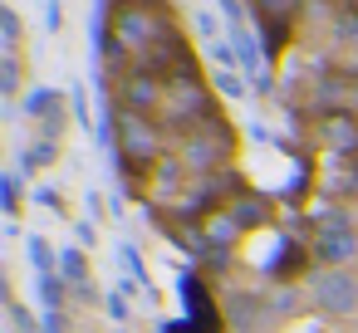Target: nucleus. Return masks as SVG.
<instances>
[{
	"instance_id": "nucleus-5",
	"label": "nucleus",
	"mask_w": 358,
	"mask_h": 333,
	"mask_svg": "<svg viewBox=\"0 0 358 333\" xmlns=\"http://www.w3.org/2000/svg\"><path fill=\"white\" fill-rule=\"evenodd\" d=\"M314 304H319L329 318H343V313L358 309V284H353L343 269H329V274L314 279Z\"/></svg>"
},
{
	"instance_id": "nucleus-34",
	"label": "nucleus",
	"mask_w": 358,
	"mask_h": 333,
	"mask_svg": "<svg viewBox=\"0 0 358 333\" xmlns=\"http://www.w3.org/2000/svg\"><path fill=\"white\" fill-rule=\"evenodd\" d=\"M221 10H226L231 30H245V25H241V20H245V10H241V0H221Z\"/></svg>"
},
{
	"instance_id": "nucleus-14",
	"label": "nucleus",
	"mask_w": 358,
	"mask_h": 333,
	"mask_svg": "<svg viewBox=\"0 0 358 333\" xmlns=\"http://www.w3.org/2000/svg\"><path fill=\"white\" fill-rule=\"evenodd\" d=\"M20 108H25L30 118H40V123H50V118H59V113H64V94H55V89H30Z\"/></svg>"
},
{
	"instance_id": "nucleus-29",
	"label": "nucleus",
	"mask_w": 358,
	"mask_h": 333,
	"mask_svg": "<svg viewBox=\"0 0 358 333\" xmlns=\"http://www.w3.org/2000/svg\"><path fill=\"white\" fill-rule=\"evenodd\" d=\"M30 201H35V206H45V211H59V206H64V196H59L55 186H35V196H30Z\"/></svg>"
},
{
	"instance_id": "nucleus-19",
	"label": "nucleus",
	"mask_w": 358,
	"mask_h": 333,
	"mask_svg": "<svg viewBox=\"0 0 358 333\" xmlns=\"http://www.w3.org/2000/svg\"><path fill=\"white\" fill-rule=\"evenodd\" d=\"M231 45H236V59H241V74H265L260 64H265V54L255 50V40L245 35V30H231Z\"/></svg>"
},
{
	"instance_id": "nucleus-7",
	"label": "nucleus",
	"mask_w": 358,
	"mask_h": 333,
	"mask_svg": "<svg viewBox=\"0 0 358 333\" xmlns=\"http://www.w3.org/2000/svg\"><path fill=\"white\" fill-rule=\"evenodd\" d=\"M348 103H358V79L348 74H324L314 89V108L319 113H348Z\"/></svg>"
},
{
	"instance_id": "nucleus-39",
	"label": "nucleus",
	"mask_w": 358,
	"mask_h": 333,
	"mask_svg": "<svg viewBox=\"0 0 358 333\" xmlns=\"http://www.w3.org/2000/svg\"><path fill=\"white\" fill-rule=\"evenodd\" d=\"M103 6H108V10H113V6H118V10H128V6H143V0H103Z\"/></svg>"
},
{
	"instance_id": "nucleus-35",
	"label": "nucleus",
	"mask_w": 358,
	"mask_h": 333,
	"mask_svg": "<svg viewBox=\"0 0 358 333\" xmlns=\"http://www.w3.org/2000/svg\"><path fill=\"white\" fill-rule=\"evenodd\" d=\"M59 20H64V15H59V0H45V30H50V35L59 30Z\"/></svg>"
},
{
	"instance_id": "nucleus-9",
	"label": "nucleus",
	"mask_w": 358,
	"mask_h": 333,
	"mask_svg": "<svg viewBox=\"0 0 358 333\" xmlns=\"http://www.w3.org/2000/svg\"><path fill=\"white\" fill-rule=\"evenodd\" d=\"M319 196L324 201H343V196H358V157L343 162V157H329L324 177H319Z\"/></svg>"
},
{
	"instance_id": "nucleus-2",
	"label": "nucleus",
	"mask_w": 358,
	"mask_h": 333,
	"mask_svg": "<svg viewBox=\"0 0 358 333\" xmlns=\"http://www.w3.org/2000/svg\"><path fill=\"white\" fill-rule=\"evenodd\" d=\"M113 152L128 162V177L152 172L162 162V128H157V118H143V113H123L118 108V147Z\"/></svg>"
},
{
	"instance_id": "nucleus-6",
	"label": "nucleus",
	"mask_w": 358,
	"mask_h": 333,
	"mask_svg": "<svg viewBox=\"0 0 358 333\" xmlns=\"http://www.w3.org/2000/svg\"><path fill=\"white\" fill-rule=\"evenodd\" d=\"M319 142L329 147V157H358V123H353V113H324L319 118Z\"/></svg>"
},
{
	"instance_id": "nucleus-25",
	"label": "nucleus",
	"mask_w": 358,
	"mask_h": 333,
	"mask_svg": "<svg viewBox=\"0 0 358 333\" xmlns=\"http://www.w3.org/2000/svg\"><path fill=\"white\" fill-rule=\"evenodd\" d=\"M245 84H250V79H245L241 69H221V74H216V89H221L226 98H245Z\"/></svg>"
},
{
	"instance_id": "nucleus-30",
	"label": "nucleus",
	"mask_w": 358,
	"mask_h": 333,
	"mask_svg": "<svg viewBox=\"0 0 358 333\" xmlns=\"http://www.w3.org/2000/svg\"><path fill=\"white\" fill-rule=\"evenodd\" d=\"M40 333H69V313H40Z\"/></svg>"
},
{
	"instance_id": "nucleus-20",
	"label": "nucleus",
	"mask_w": 358,
	"mask_h": 333,
	"mask_svg": "<svg viewBox=\"0 0 358 333\" xmlns=\"http://www.w3.org/2000/svg\"><path fill=\"white\" fill-rule=\"evenodd\" d=\"M25 255H30L35 274H59V255L50 250V240H45V235H30V240H25Z\"/></svg>"
},
{
	"instance_id": "nucleus-16",
	"label": "nucleus",
	"mask_w": 358,
	"mask_h": 333,
	"mask_svg": "<svg viewBox=\"0 0 358 333\" xmlns=\"http://www.w3.org/2000/svg\"><path fill=\"white\" fill-rule=\"evenodd\" d=\"M231 216H236L241 230H255V225L270 221V201L265 196H241V201H231Z\"/></svg>"
},
{
	"instance_id": "nucleus-23",
	"label": "nucleus",
	"mask_w": 358,
	"mask_h": 333,
	"mask_svg": "<svg viewBox=\"0 0 358 333\" xmlns=\"http://www.w3.org/2000/svg\"><path fill=\"white\" fill-rule=\"evenodd\" d=\"M0 211H6V221H15V211H20V172L0 177Z\"/></svg>"
},
{
	"instance_id": "nucleus-17",
	"label": "nucleus",
	"mask_w": 358,
	"mask_h": 333,
	"mask_svg": "<svg viewBox=\"0 0 358 333\" xmlns=\"http://www.w3.org/2000/svg\"><path fill=\"white\" fill-rule=\"evenodd\" d=\"M55 157H59V142H50V138L30 142V147L20 152V177H30V172H40V167H55Z\"/></svg>"
},
{
	"instance_id": "nucleus-31",
	"label": "nucleus",
	"mask_w": 358,
	"mask_h": 333,
	"mask_svg": "<svg viewBox=\"0 0 358 333\" xmlns=\"http://www.w3.org/2000/svg\"><path fill=\"white\" fill-rule=\"evenodd\" d=\"M211 59H216L221 69H241V59H236V50H231V45H211Z\"/></svg>"
},
{
	"instance_id": "nucleus-13",
	"label": "nucleus",
	"mask_w": 358,
	"mask_h": 333,
	"mask_svg": "<svg viewBox=\"0 0 358 333\" xmlns=\"http://www.w3.org/2000/svg\"><path fill=\"white\" fill-rule=\"evenodd\" d=\"M59 279H64L74 294H84V299L94 294V289H89V260H84V250H64V255H59Z\"/></svg>"
},
{
	"instance_id": "nucleus-36",
	"label": "nucleus",
	"mask_w": 358,
	"mask_h": 333,
	"mask_svg": "<svg viewBox=\"0 0 358 333\" xmlns=\"http://www.w3.org/2000/svg\"><path fill=\"white\" fill-rule=\"evenodd\" d=\"M108 313L123 323V318H128V299H123V294H108Z\"/></svg>"
},
{
	"instance_id": "nucleus-11",
	"label": "nucleus",
	"mask_w": 358,
	"mask_h": 333,
	"mask_svg": "<svg viewBox=\"0 0 358 333\" xmlns=\"http://www.w3.org/2000/svg\"><path fill=\"white\" fill-rule=\"evenodd\" d=\"M182 177H187V167H182V162H172V157H162V162L152 167V196L177 206V201L187 196V191H182Z\"/></svg>"
},
{
	"instance_id": "nucleus-26",
	"label": "nucleus",
	"mask_w": 358,
	"mask_h": 333,
	"mask_svg": "<svg viewBox=\"0 0 358 333\" xmlns=\"http://www.w3.org/2000/svg\"><path fill=\"white\" fill-rule=\"evenodd\" d=\"M6 318H10V333H40V318H30L15 299H6Z\"/></svg>"
},
{
	"instance_id": "nucleus-1",
	"label": "nucleus",
	"mask_w": 358,
	"mask_h": 333,
	"mask_svg": "<svg viewBox=\"0 0 358 333\" xmlns=\"http://www.w3.org/2000/svg\"><path fill=\"white\" fill-rule=\"evenodd\" d=\"M231 157H236V128H231L221 113H211V118L182 142V167H187L192 177H216V172H226Z\"/></svg>"
},
{
	"instance_id": "nucleus-32",
	"label": "nucleus",
	"mask_w": 358,
	"mask_h": 333,
	"mask_svg": "<svg viewBox=\"0 0 358 333\" xmlns=\"http://www.w3.org/2000/svg\"><path fill=\"white\" fill-rule=\"evenodd\" d=\"M123 265H128V274H133L138 284L148 279V269H143V260H138V250H133V245H123Z\"/></svg>"
},
{
	"instance_id": "nucleus-28",
	"label": "nucleus",
	"mask_w": 358,
	"mask_h": 333,
	"mask_svg": "<svg viewBox=\"0 0 358 333\" xmlns=\"http://www.w3.org/2000/svg\"><path fill=\"white\" fill-rule=\"evenodd\" d=\"M69 108H74V118H79L84 128L94 123V113H89V98H84V89H74V94H69ZM94 128H99V123H94Z\"/></svg>"
},
{
	"instance_id": "nucleus-3",
	"label": "nucleus",
	"mask_w": 358,
	"mask_h": 333,
	"mask_svg": "<svg viewBox=\"0 0 358 333\" xmlns=\"http://www.w3.org/2000/svg\"><path fill=\"white\" fill-rule=\"evenodd\" d=\"M211 94L206 84H167V103H162V123L172 138H192L206 118H211Z\"/></svg>"
},
{
	"instance_id": "nucleus-4",
	"label": "nucleus",
	"mask_w": 358,
	"mask_h": 333,
	"mask_svg": "<svg viewBox=\"0 0 358 333\" xmlns=\"http://www.w3.org/2000/svg\"><path fill=\"white\" fill-rule=\"evenodd\" d=\"M162 103H167V84H162V79H152V74H133V69L123 74V84H118V108H123V113L157 118Z\"/></svg>"
},
{
	"instance_id": "nucleus-22",
	"label": "nucleus",
	"mask_w": 358,
	"mask_h": 333,
	"mask_svg": "<svg viewBox=\"0 0 358 333\" xmlns=\"http://www.w3.org/2000/svg\"><path fill=\"white\" fill-rule=\"evenodd\" d=\"M0 50H6V59H15V50H20V15L10 6L0 10Z\"/></svg>"
},
{
	"instance_id": "nucleus-18",
	"label": "nucleus",
	"mask_w": 358,
	"mask_h": 333,
	"mask_svg": "<svg viewBox=\"0 0 358 333\" xmlns=\"http://www.w3.org/2000/svg\"><path fill=\"white\" fill-rule=\"evenodd\" d=\"M201 230H206V240H211V245H221V250H231V245H236V235H241V225H236L231 206H226V211H216Z\"/></svg>"
},
{
	"instance_id": "nucleus-27",
	"label": "nucleus",
	"mask_w": 358,
	"mask_h": 333,
	"mask_svg": "<svg viewBox=\"0 0 358 333\" xmlns=\"http://www.w3.org/2000/svg\"><path fill=\"white\" fill-rule=\"evenodd\" d=\"M20 89V59H0V94H15Z\"/></svg>"
},
{
	"instance_id": "nucleus-10",
	"label": "nucleus",
	"mask_w": 358,
	"mask_h": 333,
	"mask_svg": "<svg viewBox=\"0 0 358 333\" xmlns=\"http://www.w3.org/2000/svg\"><path fill=\"white\" fill-rule=\"evenodd\" d=\"M358 255V235H353V225H343V230H319L314 235V260H324V265H348Z\"/></svg>"
},
{
	"instance_id": "nucleus-37",
	"label": "nucleus",
	"mask_w": 358,
	"mask_h": 333,
	"mask_svg": "<svg viewBox=\"0 0 358 333\" xmlns=\"http://www.w3.org/2000/svg\"><path fill=\"white\" fill-rule=\"evenodd\" d=\"M74 235H79V245H94V221H79Z\"/></svg>"
},
{
	"instance_id": "nucleus-8",
	"label": "nucleus",
	"mask_w": 358,
	"mask_h": 333,
	"mask_svg": "<svg viewBox=\"0 0 358 333\" xmlns=\"http://www.w3.org/2000/svg\"><path fill=\"white\" fill-rule=\"evenodd\" d=\"M177 289H182V304H187V323H196V328L216 333V309H211V299H206L201 274H182V279H177Z\"/></svg>"
},
{
	"instance_id": "nucleus-12",
	"label": "nucleus",
	"mask_w": 358,
	"mask_h": 333,
	"mask_svg": "<svg viewBox=\"0 0 358 333\" xmlns=\"http://www.w3.org/2000/svg\"><path fill=\"white\" fill-rule=\"evenodd\" d=\"M260 318H275L265 299H250V294H236V299H231V328H236V333H255Z\"/></svg>"
},
{
	"instance_id": "nucleus-24",
	"label": "nucleus",
	"mask_w": 358,
	"mask_h": 333,
	"mask_svg": "<svg viewBox=\"0 0 358 333\" xmlns=\"http://www.w3.org/2000/svg\"><path fill=\"white\" fill-rule=\"evenodd\" d=\"M250 6L260 10V20H289L294 6H304V0H250Z\"/></svg>"
},
{
	"instance_id": "nucleus-15",
	"label": "nucleus",
	"mask_w": 358,
	"mask_h": 333,
	"mask_svg": "<svg viewBox=\"0 0 358 333\" xmlns=\"http://www.w3.org/2000/svg\"><path fill=\"white\" fill-rule=\"evenodd\" d=\"M285 45H289V20H260V54H265V64H275L285 54Z\"/></svg>"
},
{
	"instance_id": "nucleus-21",
	"label": "nucleus",
	"mask_w": 358,
	"mask_h": 333,
	"mask_svg": "<svg viewBox=\"0 0 358 333\" xmlns=\"http://www.w3.org/2000/svg\"><path fill=\"white\" fill-rule=\"evenodd\" d=\"M35 294H40L45 313H59V309H64V294H69V284H64L59 274H40V279H35Z\"/></svg>"
},
{
	"instance_id": "nucleus-38",
	"label": "nucleus",
	"mask_w": 358,
	"mask_h": 333,
	"mask_svg": "<svg viewBox=\"0 0 358 333\" xmlns=\"http://www.w3.org/2000/svg\"><path fill=\"white\" fill-rule=\"evenodd\" d=\"M196 30L211 40V35H216V20H211V15H196ZM211 45H216V40H211Z\"/></svg>"
},
{
	"instance_id": "nucleus-33",
	"label": "nucleus",
	"mask_w": 358,
	"mask_h": 333,
	"mask_svg": "<svg viewBox=\"0 0 358 333\" xmlns=\"http://www.w3.org/2000/svg\"><path fill=\"white\" fill-rule=\"evenodd\" d=\"M294 304H299V299H294V289H280V294L270 299V313H294Z\"/></svg>"
}]
</instances>
